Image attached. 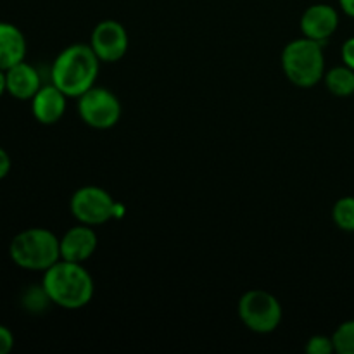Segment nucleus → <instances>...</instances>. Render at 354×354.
<instances>
[{
    "label": "nucleus",
    "mask_w": 354,
    "mask_h": 354,
    "mask_svg": "<svg viewBox=\"0 0 354 354\" xmlns=\"http://www.w3.org/2000/svg\"><path fill=\"white\" fill-rule=\"evenodd\" d=\"M41 287L50 303L64 310H80L93 299L95 283L83 263L59 259L44 272Z\"/></svg>",
    "instance_id": "f257e3e1"
},
{
    "label": "nucleus",
    "mask_w": 354,
    "mask_h": 354,
    "mask_svg": "<svg viewBox=\"0 0 354 354\" xmlns=\"http://www.w3.org/2000/svg\"><path fill=\"white\" fill-rule=\"evenodd\" d=\"M99 71L100 59L90 44H73L55 57L50 78L68 99H78L95 85Z\"/></svg>",
    "instance_id": "f03ea898"
},
{
    "label": "nucleus",
    "mask_w": 354,
    "mask_h": 354,
    "mask_svg": "<svg viewBox=\"0 0 354 354\" xmlns=\"http://www.w3.org/2000/svg\"><path fill=\"white\" fill-rule=\"evenodd\" d=\"M9 254L19 268L45 272L61 259V239L47 228H28L12 239Z\"/></svg>",
    "instance_id": "7ed1b4c3"
},
{
    "label": "nucleus",
    "mask_w": 354,
    "mask_h": 354,
    "mask_svg": "<svg viewBox=\"0 0 354 354\" xmlns=\"http://www.w3.org/2000/svg\"><path fill=\"white\" fill-rule=\"evenodd\" d=\"M320 41L297 38L289 41L282 50V69L290 83L301 88L318 85L325 76V55Z\"/></svg>",
    "instance_id": "20e7f679"
},
{
    "label": "nucleus",
    "mask_w": 354,
    "mask_h": 354,
    "mask_svg": "<svg viewBox=\"0 0 354 354\" xmlns=\"http://www.w3.org/2000/svg\"><path fill=\"white\" fill-rule=\"evenodd\" d=\"M69 209L78 223L90 227L104 225L113 218H121L124 213V207H121L106 189L97 185L80 187L73 194Z\"/></svg>",
    "instance_id": "39448f33"
},
{
    "label": "nucleus",
    "mask_w": 354,
    "mask_h": 354,
    "mask_svg": "<svg viewBox=\"0 0 354 354\" xmlns=\"http://www.w3.org/2000/svg\"><path fill=\"white\" fill-rule=\"evenodd\" d=\"M239 318L251 332L272 334L282 322V304L268 290H248L239 299Z\"/></svg>",
    "instance_id": "423d86ee"
},
{
    "label": "nucleus",
    "mask_w": 354,
    "mask_h": 354,
    "mask_svg": "<svg viewBox=\"0 0 354 354\" xmlns=\"http://www.w3.org/2000/svg\"><path fill=\"white\" fill-rule=\"evenodd\" d=\"M121 113L123 107L116 93L104 86L93 85L82 97H78L80 118L83 123L95 130H109L116 127L121 120Z\"/></svg>",
    "instance_id": "0eeeda50"
},
{
    "label": "nucleus",
    "mask_w": 354,
    "mask_h": 354,
    "mask_svg": "<svg viewBox=\"0 0 354 354\" xmlns=\"http://www.w3.org/2000/svg\"><path fill=\"white\" fill-rule=\"evenodd\" d=\"M128 31L120 21H100L90 35V47L93 48L100 62H118L128 52Z\"/></svg>",
    "instance_id": "6e6552de"
},
{
    "label": "nucleus",
    "mask_w": 354,
    "mask_h": 354,
    "mask_svg": "<svg viewBox=\"0 0 354 354\" xmlns=\"http://www.w3.org/2000/svg\"><path fill=\"white\" fill-rule=\"evenodd\" d=\"M299 26L304 37L324 44L337 31L339 14L328 3H315L304 10Z\"/></svg>",
    "instance_id": "1a4fd4ad"
},
{
    "label": "nucleus",
    "mask_w": 354,
    "mask_h": 354,
    "mask_svg": "<svg viewBox=\"0 0 354 354\" xmlns=\"http://www.w3.org/2000/svg\"><path fill=\"white\" fill-rule=\"evenodd\" d=\"M97 244L99 239L90 225H76L61 237V259L73 263L88 261L95 254Z\"/></svg>",
    "instance_id": "9d476101"
},
{
    "label": "nucleus",
    "mask_w": 354,
    "mask_h": 354,
    "mask_svg": "<svg viewBox=\"0 0 354 354\" xmlns=\"http://www.w3.org/2000/svg\"><path fill=\"white\" fill-rule=\"evenodd\" d=\"M68 97L54 85H44L31 99V113L41 124H55L66 113Z\"/></svg>",
    "instance_id": "9b49d317"
},
{
    "label": "nucleus",
    "mask_w": 354,
    "mask_h": 354,
    "mask_svg": "<svg viewBox=\"0 0 354 354\" xmlns=\"http://www.w3.org/2000/svg\"><path fill=\"white\" fill-rule=\"evenodd\" d=\"M7 93L17 100H31L41 88L40 75L28 62H19L6 71Z\"/></svg>",
    "instance_id": "f8f14e48"
},
{
    "label": "nucleus",
    "mask_w": 354,
    "mask_h": 354,
    "mask_svg": "<svg viewBox=\"0 0 354 354\" xmlns=\"http://www.w3.org/2000/svg\"><path fill=\"white\" fill-rule=\"evenodd\" d=\"M26 57V38L14 24L0 21V69L7 71Z\"/></svg>",
    "instance_id": "ddd939ff"
},
{
    "label": "nucleus",
    "mask_w": 354,
    "mask_h": 354,
    "mask_svg": "<svg viewBox=\"0 0 354 354\" xmlns=\"http://www.w3.org/2000/svg\"><path fill=\"white\" fill-rule=\"evenodd\" d=\"M324 82L328 92L335 97L354 95V69L346 64L335 66L330 71H325Z\"/></svg>",
    "instance_id": "4468645a"
},
{
    "label": "nucleus",
    "mask_w": 354,
    "mask_h": 354,
    "mask_svg": "<svg viewBox=\"0 0 354 354\" xmlns=\"http://www.w3.org/2000/svg\"><path fill=\"white\" fill-rule=\"evenodd\" d=\"M332 220L342 232L354 234V197L346 196L335 201L332 207Z\"/></svg>",
    "instance_id": "2eb2a0df"
},
{
    "label": "nucleus",
    "mask_w": 354,
    "mask_h": 354,
    "mask_svg": "<svg viewBox=\"0 0 354 354\" xmlns=\"http://www.w3.org/2000/svg\"><path fill=\"white\" fill-rule=\"evenodd\" d=\"M332 341L337 354H354V320L339 325L332 334Z\"/></svg>",
    "instance_id": "dca6fc26"
},
{
    "label": "nucleus",
    "mask_w": 354,
    "mask_h": 354,
    "mask_svg": "<svg viewBox=\"0 0 354 354\" xmlns=\"http://www.w3.org/2000/svg\"><path fill=\"white\" fill-rule=\"evenodd\" d=\"M48 303H50V299H48L44 287H31V289L26 290V294H24L23 297L24 308L33 311V313L45 310V306H47Z\"/></svg>",
    "instance_id": "f3484780"
},
{
    "label": "nucleus",
    "mask_w": 354,
    "mask_h": 354,
    "mask_svg": "<svg viewBox=\"0 0 354 354\" xmlns=\"http://www.w3.org/2000/svg\"><path fill=\"white\" fill-rule=\"evenodd\" d=\"M306 353L308 354H332L335 353L334 349V341L328 335H313L310 337L306 344Z\"/></svg>",
    "instance_id": "a211bd4d"
},
{
    "label": "nucleus",
    "mask_w": 354,
    "mask_h": 354,
    "mask_svg": "<svg viewBox=\"0 0 354 354\" xmlns=\"http://www.w3.org/2000/svg\"><path fill=\"white\" fill-rule=\"evenodd\" d=\"M14 348V335L7 327L0 325V354H7Z\"/></svg>",
    "instance_id": "6ab92c4d"
},
{
    "label": "nucleus",
    "mask_w": 354,
    "mask_h": 354,
    "mask_svg": "<svg viewBox=\"0 0 354 354\" xmlns=\"http://www.w3.org/2000/svg\"><path fill=\"white\" fill-rule=\"evenodd\" d=\"M341 57H342V62H344L348 68L354 69V37L348 38V40L342 44Z\"/></svg>",
    "instance_id": "aec40b11"
},
{
    "label": "nucleus",
    "mask_w": 354,
    "mask_h": 354,
    "mask_svg": "<svg viewBox=\"0 0 354 354\" xmlns=\"http://www.w3.org/2000/svg\"><path fill=\"white\" fill-rule=\"evenodd\" d=\"M10 166H12V162H10L9 154L0 147V180H3L7 175H9Z\"/></svg>",
    "instance_id": "412c9836"
},
{
    "label": "nucleus",
    "mask_w": 354,
    "mask_h": 354,
    "mask_svg": "<svg viewBox=\"0 0 354 354\" xmlns=\"http://www.w3.org/2000/svg\"><path fill=\"white\" fill-rule=\"evenodd\" d=\"M339 3H341V9L344 10V14L354 17V0H339Z\"/></svg>",
    "instance_id": "4be33fe9"
},
{
    "label": "nucleus",
    "mask_w": 354,
    "mask_h": 354,
    "mask_svg": "<svg viewBox=\"0 0 354 354\" xmlns=\"http://www.w3.org/2000/svg\"><path fill=\"white\" fill-rule=\"evenodd\" d=\"M7 92V86H6V71L0 69V97Z\"/></svg>",
    "instance_id": "5701e85b"
}]
</instances>
